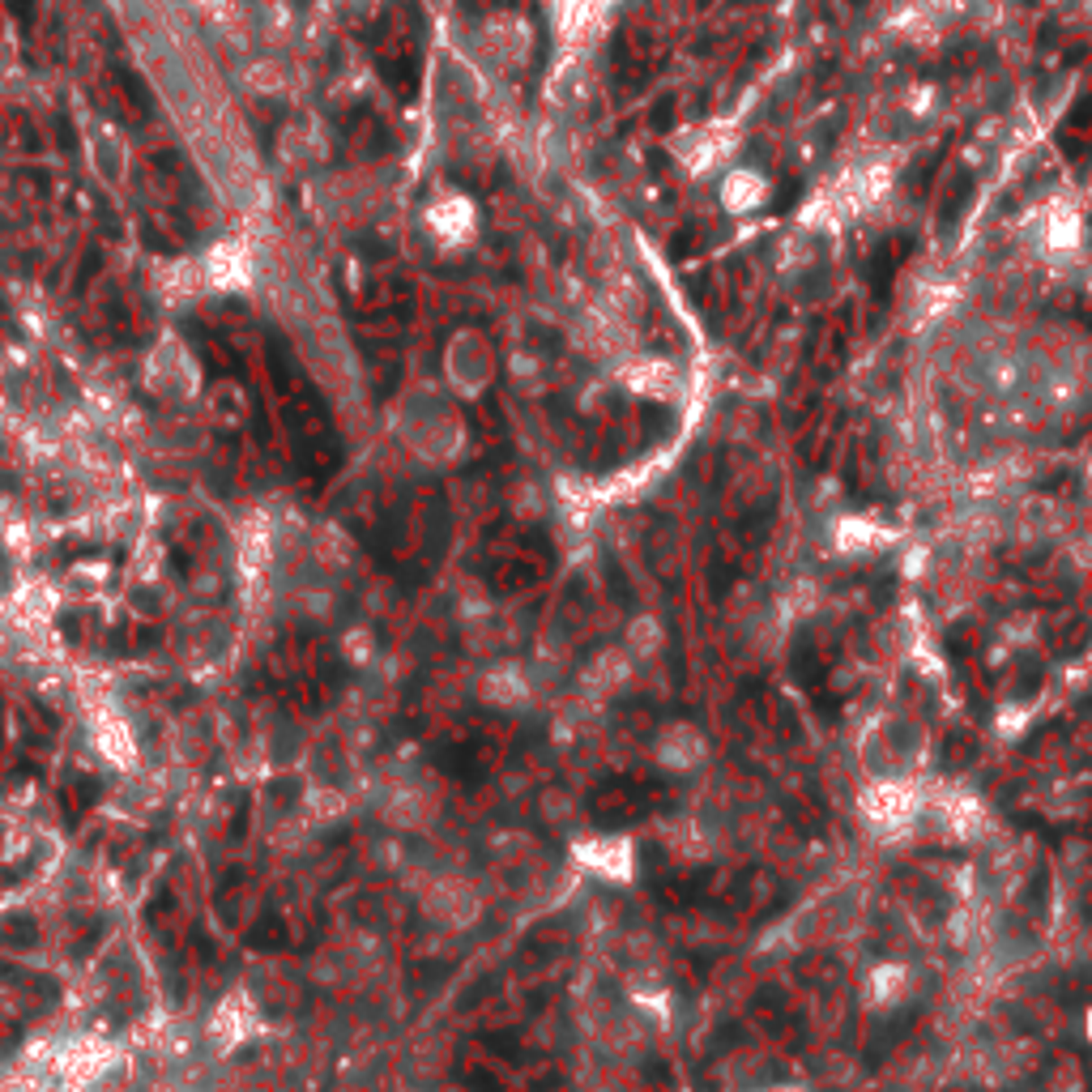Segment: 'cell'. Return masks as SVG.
<instances>
[{
    "instance_id": "obj_1",
    "label": "cell",
    "mask_w": 1092,
    "mask_h": 1092,
    "mask_svg": "<svg viewBox=\"0 0 1092 1092\" xmlns=\"http://www.w3.org/2000/svg\"><path fill=\"white\" fill-rule=\"evenodd\" d=\"M969 196H973V180L964 176V180L956 184L952 193H947V201H943V213H939V227H952V222L961 218V210H964V201H969Z\"/></svg>"
}]
</instances>
